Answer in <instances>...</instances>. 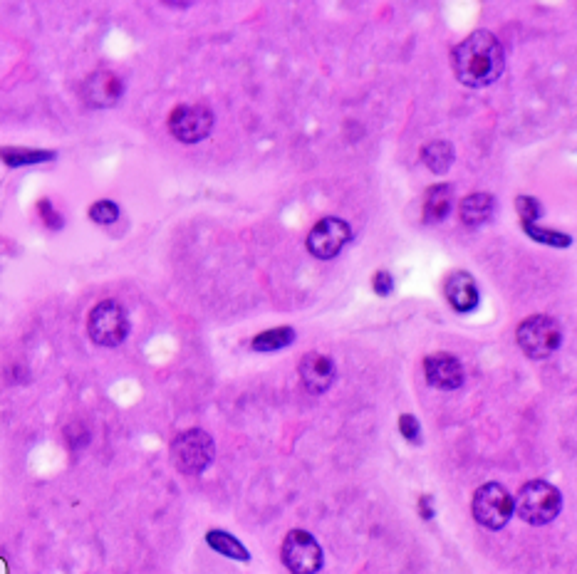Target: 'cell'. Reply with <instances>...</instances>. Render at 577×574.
<instances>
[{
  "mask_svg": "<svg viewBox=\"0 0 577 574\" xmlns=\"http://www.w3.org/2000/svg\"><path fill=\"white\" fill-rule=\"evenodd\" d=\"M454 159V146H451V142H444V139H434V142H429L421 149V161H424L426 169L436 176L446 174V171L451 169V164H454Z\"/></svg>",
  "mask_w": 577,
  "mask_h": 574,
  "instance_id": "obj_16",
  "label": "cell"
},
{
  "mask_svg": "<svg viewBox=\"0 0 577 574\" xmlns=\"http://www.w3.org/2000/svg\"><path fill=\"white\" fill-rule=\"evenodd\" d=\"M216 458V443L211 433L201 429H189L174 438L171 443V461L176 471L184 476H201Z\"/></svg>",
  "mask_w": 577,
  "mask_h": 574,
  "instance_id": "obj_3",
  "label": "cell"
},
{
  "mask_svg": "<svg viewBox=\"0 0 577 574\" xmlns=\"http://www.w3.org/2000/svg\"><path fill=\"white\" fill-rule=\"evenodd\" d=\"M280 555H283V565L293 574H315L322 570V562H325L322 547L305 530H290Z\"/></svg>",
  "mask_w": 577,
  "mask_h": 574,
  "instance_id": "obj_8",
  "label": "cell"
},
{
  "mask_svg": "<svg viewBox=\"0 0 577 574\" xmlns=\"http://www.w3.org/2000/svg\"><path fill=\"white\" fill-rule=\"evenodd\" d=\"M206 542H209L211 550H216L218 555H226V557H231V560H238V562L251 560V552H248L246 545H243V542H238L236 537L231 535V532L211 530L209 535H206Z\"/></svg>",
  "mask_w": 577,
  "mask_h": 574,
  "instance_id": "obj_18",
  "label": "cell"
},
{
  "mask_svg": "<svg viewBox=\"0 0 577 574\" xmlns=\"http://www.w3.org/2000/svg\"><path fill=\"white\" fill-rule=\"evenodd\" d=\"M90 218L97 226H112L119 221V206L114 201H97L90 206Z\"/></svg>",
  "mask_w": 577,
  "mask_h": 574,
  "instance_id": "obj_21",
  "label": "cell"
},
{
  "mask_svg": "<svg viewBox=\"0 0 577 574\" xmlns=\"http://www.w3.org/2000/svg\"><path fill=\"white\" fill-rule=\"evenodd\" d=\"M451 208H454V191H451V186L436 184L426 189L424 206H421V216H424L426 223L444 221L451 213Z\"/></svg>",
  "mask_w": 577,
  "mask_h": 574,
  "instance_id": "obj_15",
  "label": "cell"
},
{
  "mask_svg": "<svg viewBox=\"0 0 577 574\" xmlns=\"http://www.w3.org/2000/svg\"><path fill=\"white\" fill-rule=\"evenodd\" d=\"M213 117L211 107L206 104H181L169 114V132L181 144H199L213 132Z\"/></svg>",
  "mask_w": 577,
  "mask_h": 574,
  "instance_id": "obj_7",
  "label": "cell"
},
{
  "mask_svg": "<svg viewBox=\"0 0 577 574\" xmlns=\"http://www.w3.org/2000/svg\"><path fill=\"white\" fill-rule=\"evenodd\" d=\"M124 95V82L122 77L114 75L109 70H97L82 82V99H85L87 107L95 109H107L114 107Z\"/></svg>",
  "mask_w": 577,
  "mask_h": 574,
  "instance_id": "obj_10",
  "label": "cell"
},
{
  "mask_svg": "<svg viewBox=\"0 0 577 574\" xmlns=\"http://www.w3.org/2000/svg\"><path fill=\"white\" fill-rule=\"evenodd\" d=\"M38 211H40V216H43L45 226L53 228V231H57V228H62V216H60V213L55 211L53 203H50L48 198H45V201H40V203H38Z\"/></svg>",
  "mask_w": 577,
  "mask_h": 574,
  "instance_id": "obj_24",
  "label": "cell"
},
{
  "mask_svg": "<svg viewBox=\"0 0 577 574\" xmlns=\"http://www.w3.org/2000/svg\"><path fill=\"white\" fill-rule=\"evenodd\" d=\"M419 513H421V518H424V520L434 518V508H431V498H429V495H421V500H419Z\"/></svg>",
  "mask_w": 577,
  "mask_h": 574,
  "instance_id": "obj_26",
  "label": "cell"
},
{
  "mask_svg": "<svg viewBox=\"0 0 577 574\" xmlns=\"http://www.w3.org/2000/svg\"><path fill=\"white\" fill-rule=\"evenodd\" d=\"M372 287H374V292H377L379 297L392 295V290H394V278H392V275L387 273V270H379V273H374Z\"/></svg>",
  "mask_w": 577,
  "mask_h": 574,
  "instance_id": "obj_25",
  "label": "cell"
},
{
  "mask_svg": "<svg viewBox=\"0 0 577 574\" xmlns=\"http://www.w3.org/2000/svg\"><path fill=\"white\" fill-rule=\"evenodd\" d=\"M350 240H352L350 223L342 221V218L337 216H327L320 218V221L313 226V231H310L308 250L317 260H332L342 253V248H345Z\"/></svg>",
  "mask_w": 577,
  "mask_h": 574,
  "instance_id": "obj_9",
  "label": "cell"
},
{
  "mask_svg": "<svg viewBox=\"0 0 577 574\" xmlns=\"http://www.w3.org/2000/svg\"><path fill=\"white\" fill-rule=\"evenodd\" d=\"M473 518L486 530H501L513 515V498L501 483H486L473 493Z\"/></svg>",
  "mask_w": 577,
  "mask_h": 574,
  "instance_id": "obj_6",
  "label": "cell"
},
{
  "mask_svg": "<svg viewBox=\"0 0 577 574\" xmlns=\"http://www.w3.org/2000/svg\"><path fill=\"white\" fill-rule=\"evenodd\" d=\"M399 431L407 438L409 443H421V426L417 421V416L412 414H402L399 416Z\"/></svg>",
  "mask_w": 577,
  "mask_h": 574,
  "instance_id": "obj_23",
  "label": "cell"
},
{
  "mask_svg": "<svg viewBox=\"0 0 577 574\" xmlns=\"http://www.w3.org/2000/svg\"><path fill=\"white\" fill-rule=\"evenodd\" d=\"M293 342H295L293 327H275V330L261 332V335L253 339L251 347L256 349V352H275V349H283Z\"/></svg>",
  "mask_w": 577,
  "mask_h": 574,
  "instance_id": "obj_19",
  "label": "cell"
},
{
  "mask_svg": "<svg viewBox=\"0 0 577 574\" xmlns=\"http://www.w3.org/2000/svg\"><path fill=\"white\" fill-rule=\"evenodd\" d=\"M300 379L310 394H325L335 382V364L327 354H305L303 362H300Z\"/></svg>",
  "mask_w": 577,
  "mask_h": 574,
  "instance_id": "obj_12",
  "label": "cell"
},
{
  "mask_svg": "<svg viewBox=\"0 0 577 574\" xmlns=\"http://www.w3.org/2000/svg\"><path fill=\"white\" fill-rule=\"evenodd\" d=\"M55 151H43V149H20V146H3L0 149V161L10 169H18V166H33V164H45V161L55 159Z\"/></svg>",
  "mask_w": 577,
  "mask_h": 574,
  "instance_id": "obj_17",
  "label": "cell"
},
{
  "mask_svg": "<svg viewBox=\"0 0 577 574\" xmlns=\"http://www.w3.org/2000/svg\"><path fill=\"white\" fill-rule=\"evenodd\" d=\"M424 374H426V382H429L434 389H441V391H456L464 386V379H466V372H464V364L459 362V357H454V354H446V352H439V354H431V357L424 359Z\"/></svg>",
  "mask_w": 577,
  "mask_h": 574,
  "instance_id": "obj_11",
  "label": "cell"
},
{
  "mask_svg": "<svg viewBox=\"0 0 577 574\" xmlns=\"http://www.w3.org/2000/svg\"><path fill=\"white\" fill-rule=\"evenodd\" d=\"M516 211L518 216H521V223H535L540 216H543V206H540L538 198L533 196H518Z\"/></svg>",
  "mask_w": 577,
  "mask_h": 574,
  "instance_id": "obj_22",
  "label": "cell"
},
{
  "mask_svg": "<svg viewBox=\"0 0 577 574\" xmlns=\"http://www.w3.org/2000/svg\"><path fill=\"white\" fill-rule=\"evenodd\" d=\"M90 339L100 347H119L129 335V315L117 300H102L87 317Z\"/></svg>",
  "mask_w": 577,
  "mask_h": 574,
  "instance_id": "obj_5",
  "label": "cell"
},
{
  "mask_svg": "<svg viewBox=\"0 0 577 574\" xmlns=\"http://www.w3.org/2000/svg\"><path fill=\"white\" fill-rule=\"evenodd\" d=\"M493 213H496V198L483 191L466 196L459 208L461 223L469 228H478L483 226V223H488L493 218Z\"/></svg>",
  "mask_w": 577,
  "mask_h": 574,
  "instance_id": "obj_14",
  "label": "cell"
},
{
  "mask_svg": "<svg viewBox=\"0 0 577 574\" xmlns=\"http://www.w3.org/2000/svg\"><path fill=\"white\" fill-rule=\"evenodd\" d=\"M516 339L525 357L543 362L558 352V347L563 344V330H560L558 320H553L550 315H530L528 320L518 325Z\"/></svg>",
  "mask_w": 577,
  "mask_h": 574,
  "instance_id": "obj_4",
  "label": "cell"
},
{
  "mask_svg": "<svg viewBox=\"0 0 577 574\" xmlns=\"http://www.w3.org/2000/svg\"><path fill=\"white\" fill-rule=\"evenodd\" d=\"M513 510L518 518L528 525H548L563 510V495L548 480H530L518 490V498L513 500Z\"/></svg>",
  "mask_w": 577,
  "mask_h": 574,
  "instance_id": "obj_2",
  "label": "cell"
},
{
  "mask_svg": "<svg viewBox=\"0 0 577 574\" xmlns=\"http://www.w3.org/2000/svg\"><path fill=\"white\" fill-rule=\"evenodd\" d=\"M444 292L449 305L454 307L456 312H464V315L466 312L476 310L478 302H481L476 280H473V275L466 273V270H454V273L446 278Z\"/></svg>",
  "mask_w": 577,
  "mask_h": 574,
  "instance_id": "obj_13",
  "label": "cell"
},
{
  "mask_svg": "<svg viewBox=\"0 0 577 574\" xmlns=\"http://www.w3.org/2000/svg\"><path fill=\"white\" fill-rule=\"evenodd\" d=\"M451 67L461 85L488 87L506 70V50L491 30H473L451 52Z\"/></svg>",
  "mask_w": 577,
  "mask_h": 574,
  "instance_id": "obj_1",
  "label": "cell"
},
{
  "mask_svg": "<svg viewBox=\"0 0 577 574\" xmlns=\"http://www.w3.org/2000/svg\"><path fill=\"white\" fill-rule=\"evenodd\" d=\"M523 231L528 233L535 243L553 245V248H568V245H573V236H568V233L550 231V228H538L535 223H523Z\"/></svg>",
  "mask_w": 577,
  "mask_h": 574,
  "instance_id": "obj_20",
  "label": "cell"
}]
</instances>
